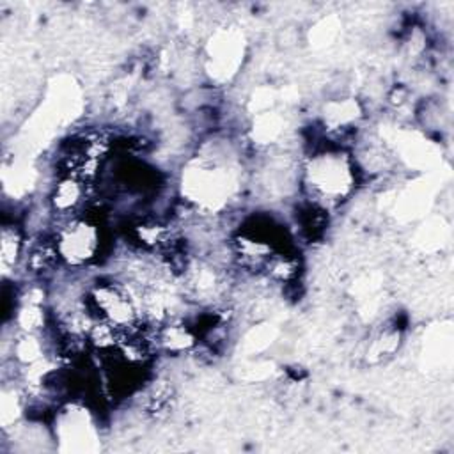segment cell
Listing matches in <instances>:
<instances>
[{"instance_id": "6", "label": "cell", "mask_w": 454, "mask_h": 454, "mask_svg": "<svg viewBox=\"0 0 454 454\" xmlns=\"http://www.w3.org/2000/svg\"><path fill=\"white\" fill-rule=\"evenodd\" d=\"M241 37L232 32H223L216 37V43H213L209 57L216 67L215 76L227 78L239 64L241 57Z\"/></svg>"}, {"instance_id": "2", "label": "cell", "mask_w": 454, "mask_h": 454, "mask_svg": "<svg viewBox=\"0 0 454 454\" xmlns=\"http://www.w3.org/2000/svg\"><path fill=\"white\" fill-rule=\"evenodd\" d=\"M236 168L227 158L220 161L218 156H197V160L186 165L181 181L186 200L211 209L223 206L236 192Z\"/></svg>"}, {"instance_id": "3", "label": "cell", "mask_w": 454, "mask_h": 454, "mask_svg": "<svg viewBox=\"0 0 454 454\" xmlns=\"http://www.w3.org/2000/svg\"><path fill=\"white\" fill-rule=\"evenodd\" d=\"M53 239L60 262L71 268L89 264L101 248L99 225L85 216V213L62 218L53 231Z\"/></svg>"}, {"instance_id": "1", "label": "cell", "mask_w": 454, "mask_h": 454, "mask_svg": "<svg viewBox=\"0 0 454 454\" xmlns=\"http://www.w3.org/2000/svg\"><path fill=\"white\" fill-rule=\"evenodd\" d=\"M303 181L312 204L323 209L339 206L355 190V160L342 149L317 151L303 167Z\"/></svg>"}, {"instance_id": "7", "label": "cell", "mask_w": 454, "mask_h": 454, "mask_svg": "<svg viewBox=\"0 0 454 454\" xmlns=\"http://www.w3.org/2000/svg\"><path fill=\"white\" fill-rule=\"evenodd\" d=\"M25 252V238L16 225H4L0 238V264L4 277L14 275V270L21 266Z\"/></svg>"}, {"instance_id": "4", "label": "cell", "mask_w": 454, "mask_h": 454, "mask_svg": "<svg viewBox=\"0 0 454 454\" xmlns=\"http://www.w3.org/2000/svg\"><path fill=\"white\" fill-rule=\"evenodd\" d=\"M55 440L69 442L71 450H87V443L96 440L90 411L78 403L62 408L57 415Z\"/></svg>"}, {"instance_id": "5", "label": "cell", "mask_w": 454, "mask_h": 454, "mask_svg": "<svg viewBox=\"0 0 454 454\" xmlns=\"http://www.w3.org/2000/svg\"><path fill=\"white\" fill-rule=\"evenodd\" d=\"M89 190L90 183L87 181L73 176H59L48 195L51 213L60 220L83 213L85 202L89 200Z\"/></svg>"}]
</instances>
